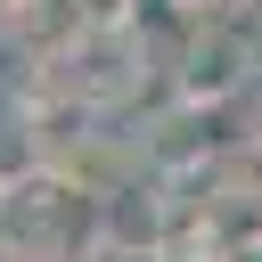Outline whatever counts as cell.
Here are the masks:
<instances>
[{
  "label": "cell",
  "mask_w": 262,
  "mask_h": 262,
  "mask_svg": "<svg viewBox=\"0 0 262 262\" xmlns=\"http://www.w3.org/2000/svg\"><path fill=\"white\" fill-rule=\"evenodd\" d=\"M254 90H262V33H254Z\"/></svg>",
  "instance_id": "2"
},
{
  "label": "cell",
  "mask_w": 262,
  "mask_h": 262,
  "mask_svg": "<svg viewBox=\"0 0 262 262\" xmlns=\"http://www.w3.org/2000/svg\"><path fill=\"white\" fill-rule=\"evenodd\" d=\"M0 254L8 262H115L106 188L82 180L74 164H25V172H8Z\"/></svg>",
  "instance_id": "1"
},
{
  "label": "cell",
  "mask_w": 262,
  "mask_h": 262,
  "mask_svg": "<svg viewBox=\"0 0 262 262\" xmlns=\"http://www.w3.org/2000/svg\"><path fill=\"white\" fill-rule=\"evenodd\" d=\"M0 205H8V172H0Z\"/></svg>",
  "instance_id": "3"
},
{
  "label": "cell",
  "mask_w": 262,
  "mask_h": 262,
  "mask_svg": "<svg viewBox=\"0 0 262 262\" xmlns=\"http://www.w3.org/2000/svg\"><path fill=\"white\" fill-rule=\"evenodd\" d=\"M254 8H262V0H254Z\"/></svg>",
  "instance_id": "4"
}]
</instances>
